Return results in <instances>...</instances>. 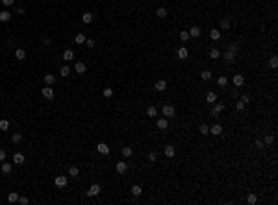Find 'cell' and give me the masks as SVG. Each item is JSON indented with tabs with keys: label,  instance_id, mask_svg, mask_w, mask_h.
I'll return each instance as SVG.
<instances>
[{
	"label": "cell",
	"instance_id": "obj_49",
	"mask_svg": "<svg viewBox=\"0 0 278 205\" xmlns=\"http://www.w3.org/2000/svg\"><path fill=\"white\" fill-rule=\"evenodd\" d=\"M28 202H30V200L26 198V196H22V198H19V203H21V205H28Z\"/></svg>",
	"mask_w": 278,
	"mask_h": 205
},
{
	"label": "cell",
	"instance_id": "obj_47",
	"mask_svg": "<svg viewBox=\"0 0 278 205\" xmlns=\"http://www.w3.org/2000/svg\"><path fill=\"white\" fill-rule=\"evenodd\" d=\"M156 159H158V155H156V152H150V153H148V161H152V163H154Z\"/></svg>",
	"mask_w": 278,
	"mask_h": 205
},
{
	"label": "cell",
	"instance_id": "obj_32",
	"mask_svg": "<svg viewBox=\"0 0 278 205\" xmlns=\"http://www.w3.org/2000/svg\"><path fill=\"white\" fill-rule=\"evenodd\" d=\"M11 168H13V166H11L9 163H2V172H4V174H9Z\"/></svg>",
	"mask_w": 278,
	"mask_h": 205
},
{
	"label": "cell",
	"instance_id": "obj_52",
	"mask_svg": "<svg viewBox=\"0 0 278 205\" xmlns=\"http://www.w3.org/2000/svg\"><path fill=\"white\" fill-rule=\"evenodd\" d=\"M254 146H256L258 150H261V148L265 146V144H263V140H256V142H254Z\"/></svg>",
	"mask_w": 278,
	"mask_h": 205
},
{
	"label": "cell",
	"instance_id": "obj_37",
	"mask_svg": "<svg viewBox=\"0 0 278 205\" xmlns=\"http://www.w3.org/2000/svg\"><path fill=\"white\" fill-rule=\"evenodd\" d=\"M198 131H200L202 135H208V133H210V128H208L206 124H200V128H198Z\"/></svg>",
	"mask_w": 278,
	"mask_h": 205
},
{
	"label": "cell",
	"instance_id": "obj_29",
	"mask_svg": "<svg viewBox=\"0 0 278 205\" xmlns=\"http://www.w3.org/2000/svg\"><path fill=\"white\" fill-rule=\"evenodd\" d=\"M82 21H84L85 24H89V22L93 21V15L91 13H84V15H82Z\"/></svg>",
	"mask_w": 278,
	"mask_h": 205
},
{
	"label": "cell",
	"instance_id": "obj_14",
	"mask_svg": "<svg viewBox=\"0 0 278 205\" xmlns=\"http://www.w3.org/2000/svg\"><path fill=\"white\" fill-rule=\"evenodd\" d=\"M222 59H224L226 63H234V59H236V54H232V52H224V54H222Z\"/></svg>",
	"mask_w": 278,
	"mask_h": 205
},
{
	"label": "cell",
	"instance_id": "obj_27",
	"mask_svg": "<svg viewBox=\"0 0 278 205\" xmlns=\"http://www.w3.org/2000/svg\"><path fill=\"white\" fill-rule=\"evenodd\" d=\"M60 76H63V78L70 76V69H69V67H61V70H60Z\"/></svg>",
	"mask_w": 278,
	"mask_h": 205
},
{
	"label": "cell",
	"instance_id": "obj_46",
	"mask_svg": "<svg viewBox=\"0 0 278 205\" xmlns=\"http://www.w3.org/2000/svg\"><path fill=\"white\" fill-rule=\"evenodd\" d=\"M180 39H182V41H187V39H189V33H187V31H180Z\"/></svg>",
	"mask_w": 278,
	"mask_h": 205
},
{
	"label": "cell",
	"instance_id": "obj_45",
	"mask_svg": "<svg viewBox=\"0 0 278 205\" xmlns=\"http://www.w3.org/2000/svg\"><path fill=\"white\" fill-rule=\"evenodd\" d=\"M221 28H222V30H228V28H230V22L226 21V19H224V21H221Z\"/></svg>",
	"mask_w": 278,
	"mask_h": 205
},
{
	"label": "cell",
	"instance_id": "obj_34",
	"mask_svg": "<svg viewBox=\"0 0 278 205\" xmlns=\"http://www.w3.org/2000/svg\"><path fill=\"white\" fill-rule=\"evenodd\" d=\"M210 57L211 59H217V57H221V52H219L217 48H213V50H210Z\"/></svg>",
	"mask_w": 278,
	"mask_h": 205
},
{
	"label": "cell",
	"instance_id": "obj_2",
	"mask_svg": "<svg viewBox=\"0 0 278 205\" xmlns=\"http://www.w3.org/2000/svg\"><path fill=\"white\" fill-rule=\"evenodd\" d=\"M210 133H211V135H215V137L222 135V126H221V124H213V126L210 128Z\"/></svg>",
	"mask_w": 278,
	"mask_h": 205
},
{
	"label": "cell",
	"instance_id": "obj_42",
	"mask_svg": "<svg viewBox=\"0 0 278 205\" xmlns=\"http://www.w3.org/2000/svg\"><path fill=\"white\" fill-rule=\"evenodd\" d=\"M113 96V89H104V98H111Z\"/></svg>",
	"mask_w": 278,
	"mask_h": 205
},
{
	"label": "cell",
	"instance_id": "obj_5",
	"mask_svg": "<svg viewBox=\"0 0 278 205\" xmlns=\"http://www.w3.org/2000/svg\"><path fill=\"white\" fill-rule=\"evenodd\" d=\"M89 196H91V198H95V196H98L100 194V185H91V187H89V192H87Z\"/></svg>",
	"mask_w": 278,
	"mask_h": 205
},
{
	"label": "cell",
	"instance_id": "obj_39",
	"mask_svg": "<svg viewBox=\"0 0 278 205\" xmlns=\"http://www.w3.org/2000/svg\"><path fill=\"white\" fill-rule=\"evenodd\" d=\"M132 192H134V196H141V192H143V190H141L139 185H134V187H132Z\"/></svg>",
	"mask_w": 278,
	"mask_h": 205
},
{
	"label": "cell",
	"instance_id": "obj_22",
	"mask_svg": "<svg viewBox=\"0 0 278 205\" xmlns=\"http://www.w3.org/2000/svg\"><path fill=\"white\" fill-rule=\"evenodd\" d=\"M187 56H189L187 48H178V57L180 59H187Z\"/></svg>",
	"mask_w": 278,
	"mask_h": 205
},
{
	"label": "cell",
	"instance_id": "obj_8",
	"mask_svg": "<svg viewBox=\"0 0 278 205\" xmlns=\"http://www.w3.org/2000/svg\"><path fill=\"white\" fill-rule=\"evenodd\" d=\"M85 69H87V67H85V63H82V61L74 63V72H76V74H84Z\"/></svg>",
	"mask_w": 278,
	"mask_h": 205
},
{
	"label": "cell",
	"instance_id": "obj_51",
	"mask_svg": "<svg viewBox=\"0 0 278 205\" xmlns=\"http://www.w3.org/2000/svg\"><path fill=\"white\" fill-rule=\"evenodd\" d=\"M85 45H87L89 48H93V46H95V39H85Z\"/></svg>",
	"mask_w": 278,
	"mask_h": 205
},
{
	"label": "cell",
	"instance_id": "obj_10",
	"mask_svg": "<svg viewBox=\"0 0 278 205\" xmlns=\"http://www.w3.org/2000/svg\"><path fill=\"white\" fill-rule=\"evenodd\" d=\"M224 111V104H215L213 111H211V116H219V113Z\"/></svg>",
	"mask_w": 278,
	"mask_h": 205
},
{
	"label": "cell",
	"instance_id": "obj_7",
	"mask_svg": "<svg viewBox=\"0 0 278 205\" xmlns=\"http://www.w3.org/2000/svg\"><path fill=\"white\" fill-rule=\"evenodd\" d=\"M41 94L46 98V100H52V98H54V89H50V85H48V87H45L41 91Z\"/></svg>",
	"mask_w": 278,
	"mask_h": 205
},
{
	"label": "cell",
	"instance_id": "obj_43",
	"mask_svg": "<svg viewBox=\"0 0 278 205\" xmlns=\"http://www.w3.org/2000/svg\"><path fill=\"white\" fill-rule=\"evenodd\" d=\"M217 83H219V85H221V87H224V85H226V83H228V80H226V78H224V76H221V78H219V80H217Z\"/></svg>",
	"mask_w": 278,
	"mask_h": 205
},
{
	"label": "cell",
	"instance_id": "obj_3",
	"mask_svg": "<svg viewBox=\"0 0 278 205\" xmlns=\"http://www.w3.org/2000/svg\"><path fill=\"white\" fill-rule=\"evenodd\" d=\"M115 170H117V174H126V170H128V163H117L115 164Z\"/></svg>",
	"mask_w": 278,
	"mask_h": 205
},
{
	"label": "cell",
	"instance_id": "obj_11",
	"mask_svg": "<svg viewBox=\"0 0 278 205\" xmlns=\"http://www.w3.org/2000/svg\"><path fill=\"white\" fill-rule=\"evenodd\" d=\"M154 89L156 91H165L167 89V81L165 80H158V81H156V85H154Z\"/></svg>",
	"mask_w": 278,
	"mask_h": 205
},
{
	"label": "cell",
	"instance_id": "obj_24",
	"mask_svg": "<svg viewBox=\"0 0 278 205\" xmlns=\"http://www.w3.org/2000/svg\"><path fill=\"white\" fill-rule=\"evenodd\" d=\"M74 43H76V45H82V43H85V35H84V33H76V37H74Z\"/></svg>",
	"mask_w": 278,
	"mask_h": 205
},
{
	"label": "cell",
	"instance_id": "obj_4",
	"mask_svg": "<svg viewBox=\"0 0 278 205\" xmlns=\"http://www.w3.org/2000/svg\"><path fill=\"white\" fill-rule=\"evenodd\" d=\"M54 183H56V187L63 188V187H67V177H65V176H58L56 179H54Z\"/></svg>",
	"mask_w": 278,
	"mask_h": 205
},
{
	"label": "cell",
	"instance_id": "obj_35",
	"mask_svg": "<svg viewBox=\"0 0 278 205\" xmlns=\"http://www.w3.org/2000/svg\"><path fill=\"white\" fill-rule=\"evenodd\" d=\"M132 153H134V150H132L130 146H124V148H123V155H124V157H130Z\"/></svg>",
	"mask_w": 278,
	"mask_h": 205
},
{
	"label": "cell",
	"instance_id": "obj_48",
	"mask_svg": "<svg viewBox=\"0 0 278 205\" xmlns=\"http://www.w3.org/2000/svg\"><path fill=\"white\" fill-rule=\"evenodd\" d=\"M236 109H237V111H243V109H245V104H243V102H237V104H236Z\"/></svg>",
	"mask_w": 278,
	"mask_h": 205
},
{
	"label": "cell",
	"instance_id": "obj_30",
	"mask_svg": "<svg viewBox=\"0 0 278 205\" xmlns=\"http://www.w3.org/2000/svg\"><path fill=\"white\" fill-rule=\"evenodd\" d=\"M147 115H148V116H156V115H158V109H156L154 105H150V107L147 109Z\"/></svg>",
	"mask_w": 278,
	"mask_h": 205
},
{
	"label": "cell",
	"instance_id": "obj_15",
	"mask_svg": "<svg viewBox=\"0 0 278 205\" xmlns=\"http://www.w3.org/2000/svg\"><path fill=\"white\" fill-rule=\"evenodd\" d=\"M11 21V13L9 11H0V22H7Z\"/></svg>",
	"mask_w": 278,
	"mask_h": 205
},
{
	"label": "cell",
	"instance_id": "obj_23",
	"mask_svg": "<svg viewBox=\"0 0 278 205\" xmlns=\"http://www.w3.org/2000/svg\"><path fill=\"white\" fill-rule=\"evenodd\" d=\"M21 140H22V135H21V133H13V135H11V142H13V144H19Z\"/></svg>",
	"mask_w": 278,
	"mask_h": 205
},
{
	"label": "cell",
	"instance_id": "obj_41",
	"mask_svg": "<svg viewBox=\"0 0 278 205\" xmlns=\"http://www.w3.org/2000/svg\"><path fill=\"white\" fill-rule=\"evenodd\" d=\"M247 202H249L250 205H254L258 202V198H256V194H249V198H247Z\"/></svg>",
	"mask_w": 278,
	"mask_h": 205
},
{
	"label": "cell",
	"instance_id": "obj_38",
	"mask_svg": "<svg viewBox=\"0 0 278 205\" xmlns=\"http://www.w3.org/2000/svg\"><path fill=\"white\" fill-rule=\"evenodd\" d=\"M228 52H232V54H236V56H237V52H239V45H230L228 46Z\"/></svg>",
	"mask_w": 278,
	"mask_h": 205
},
{
	"label": "cell",
	"instance_id": "obj_26",
	"mask_svg": "<svg viewBox=\"0 0 278 205\" xmlns=\"http://www.w3.org/2000/svg\"><path fill=\"white\" fill-rule=\"evenodd\" d=\"M54 81H56V78H54L52 74H45V83L46 85H52Z\"/></svg>",
	"mask_w": 278,
	"mask_h": 205
},
{
	"label": "cell",
	"instance_id": "obj_53",
	"mask_svg": "<svg viewBox=\"0 0 278 205\" xmlns=\"http://www.w3.org/2000/svg\"><path fill=\"white\" fill-rule=\"evenodd\" d=\"M43 43H45V45L48 46V45H50V37H46V35H43Z\"/></svg>",
	"mask_w": 278,
	"mask_h": 205
},
{
	"label": "cell",
	"instance_id": "obj_17",
	"mask_svg": "<svg viewBox=\"0 0 278 205\" xmlns=\"http://www.w3.org/2000/svg\"><path fill=\"white\" fill-rule=\"evenodd\" d=\"M163 153H165L167 157H174V153H176V150H174V146H165V150H163Z\"/></svg>",
	"mask_w": 278,
	"mask_h": 205
},
{
	"label": "cell",
	"instance_id": "obj_6",
	"mask_svg": "<svg viewBox=\"0 0 278 205\" xmlns=\"http://www.w3.org/2000/svg\"><path fill=\"white\" fill-rule=\"evenodd\" d=\"M96 152L102 153V155H108V153H109V146L106 142H100V144H96Z\"/></svg>",
	"mask_w": 278,
	"mask_h": 205
},
{
	"label": "cell",
	"instance_id": "obj_36",
	"mask_svg": "<svg viewBox=\"0 0 278 205\" xmlns=\"http://www.w3.org/2000/svg\"><path fill=\"white\" fill-rule=\"evenodd\" d=\"M78 174H80V170H78L76 166H70V168H69V176H70V177H76Z\"/></svg>",
	"mask_w": 278,
	"mask_h": 205
},
{
	"label": "cell",
	"instance_id": "obj_40",
	"mask_svg": "<svg viewBox=\"0 0 278 205\" xmlns=\"http://www.w3.org/2000/svg\"><path fill=\"white\" fill-rule=\"evenodd\" d=\"M7 128H9V122H7V120H4V118H2V120H0V129H2V131H6Z\"/></svg>",
	"mask_w": 278,
	"mask_h": 205
},
{
	"label": "cell",
	"instance_id": "obj_13",
	"mask_svg": "<svg viewBox=\"0 0 278 205\" xmlns=\"http://www.w3.org/2000/svg\"><path fill=\"white\" fill-rule=\"evenodd\" d=\"M15 57H17L19 61H24V59H26V52L22 48H17V50H15Z\"/></svg>",
	"mask_w": 278,
	"mask_h": 205
},
{
	"label": "cell",
	"instance_id": "obj_16",
	"mask_svg": "<svg viewBox=\"0 0 278 205\" xmlns=\"http://www.w3.org/2000/svg\"><path fill=\"white\" fill-rule=\"evenodd\" d=\"M156 126H158L159 129H167V126H169V122H167V118H158V122H156Z\"/></svg>",
	"mask_w": 278,
	"mask_h": 205
},
{
	"label": "cell",
	"instance_id": "obj_50",
	"mask_svg": "<svg viewBox=\"0 0 278 205\" xmlns=\"http://www.w3.org/2000/svg\"><path fill=\"white\" fill-rule=\"evenodd\" d=\"M241 102H243V104L247 105V104L250 102V96H249V94H243V96H241Z\"/></svg>",
	"mask_w": 278,
	"mask_h": 205
},
{
	"label": "cell",
	"instance_id": "obj_9",
	"mask_svg": "<svg viewBox=\"0 0 278 205\" xmlns=\"http://www.w3.org/2000/svg\"><path fill=\"white\" fill-rule=\"evenodd\" d=\"M232 81H234V85H236V87H241V85L245 83V78L241 76V74H236V76L232 78Z\"/></svg>",
	"mask_w": 278,
	"mask_h": 205
},
{
	"label": "cell",
	"instance_id": "obj_33",
	"mask_svg": "<svg viewBox=\"0 0 278 205\" xmlns=\"http://www.w3.org/2000/svg\"><path fill=\"white\" fill-rule=\"evenodd\" d=\"M206 100H208V104H213V102L217 100V94H215V93H208V96H206Z\"/></svg>",
	"mask_w": 278,
	"mask_h": 205
},
{
	"label": "cell",
	"instance_id": "obj_12",
	"mask_svg": "<svg viewBox=\"0 0 278 205\" xmlns=\"http://www.w3.org/2000/svg\"><path fill=\"white\" fill-rule=\"evenodd\" d=\"M187 33H189V37H198V35L202 33V30L198 28V26H193V28H191L189 31H187Z\"/></svg>",
	"mask_w": 278,
	"mask_h": 205
},
{
	"label": "cell",
	"instance_id": "obj_31",
	"mask_svg": "<svg viewBox=\"0 0 278 205\" xmlns=\"http://www.w3.org/2000/svg\"><path fill=\"white\" fill-rule=\"evenodd\" d=\"M273 142H275V137H273V135H265V139H263L265 146H269V144H273Z\"/></svg>",
	"mask_w": 278,
	"mask_h": 205
},
{
	"label": "cell",
	"instance_id": "obj_44",
	"mask_svg": "<svg viewBox=\"0 0 278 205\" xmlns=\"http://www.w3.org/2000/svg\"><path fill=\"white\" fill-rule=\"evenodd\" d=\"M269 63H271V67H273V69H276V67H278V57H276V56H273Z\"/></svg>",
	"mask_w": 278,
	"mask_h": 205
},
{
	"label": "cell",
	"instance_id": "obj_54",
	"mask_svg": "<svg viewBox=\"0 0 278 205\" xmlns=\"http://www.w3.org/2000/svg\"><path fill=\"white\" fill-rule=\"evenodd\" d=\"M4 159H6V152H4V150H0V163H2Z\"/></svg>",
	"mask_w": 278,
	"mask_h": 205
},
{
	"label": "cell",
	"instance_id": "obj_25",
	"mask_svg": "<svg viewBox=\"0 0 278 205\" xmlns=\"http://www.w3.org/2000/svg\"><path fill=\"white\" fill-rule=\"evenodd\" d=\"M210 37L213 39V41H217V39H221V31H219V30H211L210 31Z\"/></svg>",
	"mask_w": 278,
	"mask_h": 205
},
{
	"label": "cell",
	"instance_id": "obj_1",
	"mask_svg": "<svg viewBox=\"0 0 278 205\" xmlns=\"http://www.w3.org/2000/svg\"><path fill=\"white\" fill-rule=\"evenodd\" d=\"M161 113H163V116H174V113H176V109L173 107V105H163V109H161Z\"/></svg>",
	"mask_w": 278,
	"mask_h": 205
},
{
	"label": "cell",
	"instance_id": "obj_20",
	"mask_svg": "<svg viewBox=\"0 0 278 205\" xmlns=\"http://www.w3.org/2000/svg\"><path fill=\"white\" fill-rule=\"evenodd\" d=\"M156 17L165 19L167 17V9H165V7H158V9H156Z\"/></svg>",
	"mask_w": 278,
	"mask_h": 205
},
{
	"label": "cell",
	"instance_id": "obj_19",
	"mask_svg": "<svg viewBox=\"0 0 278 205\" xmlns=\"http://www.w3.org/2000/svg\"><path fill=\"white\" fill-rule=\"evenodd\" d=\"M7 202H9V203H17L19 202V194H17V192H9V194H7Z\"/></svg>",
	"mask_w": 278,
	"mask_h": 205
},
{
	"label": "cell",
	"instance_id": "obj_28",
	"mask_svg": "<svg viewBox=\"0 0 278 205\" xmlns=\"http://www.w3.org/2000/svg\"><path fill=\"white\" fill-rule=\"evenodd\" d=\"M200 78L204 81H208V80H211V72H210V70H202V72H200Z\"/></svg>",
	"mask_w": 278,
	"mask_h": 205
},
{
	"label": "cell",
	"instance_id": "obj_18",
	"mask_svg": "<svg viewBox=\"0 0 278 205\" xmlns=\"http://www.w3.org/2000/svg\"><path fill=\"white\" fill-rule=\"evenodd\" d=\"M13 163L15 164H22V163H24V155H22V153H15V155H13Z\"/></svg>",
	"mask_w": 278,
	"mask_h": 205
},
{
	"label": "cell",
	"instance_id": "obj_55",
	"mask_svg": "<svg viewBox=\"0 0 278 205\" xmlns=\"http://www.w3.org/2000/svg\"><path fill=\"white\" fill-rule=\"evenodd\" d=\"M13 2H15V0H2V4H4V6H11Z\"/></svg>",
	"mask_w": 278,
	"mask_h": 205
},
{
	"label": "cell",
	"instance_id": "obj_21",
	"mask_svg": "<svg viewBox=\"0 0 278 205\" xmlns=\"http://www.w3.org/2000/svg\"><path fill=\"white\" fill-rule=\"evenodd\" d=\"M63 59H65V61H72V59H74V52H72V50H65V52H63Z\"/></svg>",
	"mask_w": 278,
	"mask_h": 205
}]
</instances>
